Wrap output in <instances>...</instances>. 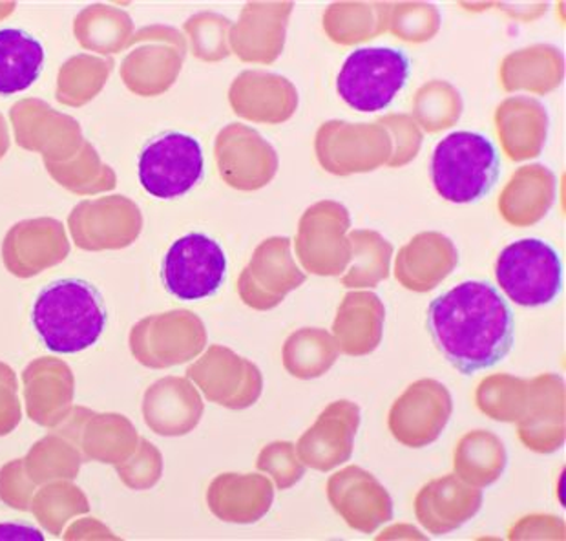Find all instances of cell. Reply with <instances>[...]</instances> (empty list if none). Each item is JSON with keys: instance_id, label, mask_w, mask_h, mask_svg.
I'll list each match as a JSON object with an SVG mask.
<instances>
[{"instance_id": "1", "label": "cell", "mask_w": 566, "mask_h": 541, "mask_svg": "<svg viewBox=\"0 0 566 541\" xmlns=\"http://www.w3.org/2000/svg\"><path fill=\"white\" fill-rule=\"evenodd\" d=\"M426 324L442 357L462 375L492 368L514 346L512 310L488 282L468 280L437 296Z\"/></svg>"}, {"instance_id": "2", "label": "cell", "mask_w": 566, "mask_h": 541, "mask_svg": "<svg viewBox=\"0 0 566 541\" xmlns=\"http://www.w3.org/2000/svg\"><path fill=\"white\" fill-rule=\"evenodd\" d=\"M32 322L50 352L59 355L84 352L105 332V299L86 280H57L39 293Z\"/></svg>"}, {"instance_id": "3", "label": "cell", "mask_w": 566, "mask_h": 541, "mask_svg": "<svg viewBox=\"0 0 566 541\" xmlns=\"http://www.w3.org/2000/svg\"><path fill=\"white\" fill-rule=\"evenodd\" d=\"M501 174L497 148L478 132H453L431 156V184L446 201L473 204L493 189Z\"/></svg>"}, {"instance_id": "4", "label": "cell", "mask_w": 566, "mask_h": 541, "mask_svg": "<svg viewBox=\"0 0 566 541\" xmlns=\"http://www.w3.org/2000/svg\"><path fill=\"white\" fill-rule=\"evenodd\" d=\"M411 63L402 50L360 48L346 59L336 90L358 112L384 111L405 89Z\"/></svg>"}, {"instance_id": "5", "label": "cell", "mask_w": 566, "mask_h": 541, "mask_svg": "<svg viewBox=\"0 0 566 541\" xmlns=\"http://www.w3.org/2000/svg\"><path fill=\"white\" fill-rule=\"evenodd\" d=\"M495 279L512 302L541 308L556 300L563 288V266L556 249L535 238L510 243L499 254Z\"/></svg>"}, {"instance_id": "6", "label": "cell", "mask_w": 566, "mask_h": 541, "mask_svg": "<svg viewBox=\"0 0 566 541\" xmlns=\"http://www.w3.org/2000/svg\"><path fill=\"white\" fill-rule=\"evenodd\" d=\"M128 342L137 363L153 370L172 368L203 352L207 330L192 311L174 310L137 322Z\"/></svg>"}, {"instance_id": "7", "label": "cell", "mask_w": 566, "mask_h": 541, "mask_svg": "<svg viewBox=\"0 0 566 541\" xmlns=\"http://www.w3.org/2000/svg\"><path fill=\"white\" fill-rule=\"evenodd\" d=\"M203 150L198 139L167 132L147 143L139 156V181L148 195L176 200L195 189L203 176Z\"/></svg>"}, {"instance_id": "8", "label": "cell", "mask_w": 566, "mask_h": 541, "mask_svg": "<svg viewBox=\"0 0 566 541\" xmlns=\"http://www.w3.org/2000/svg\"><path fill=\"white\" fill-rule=\"evenodd\" d=\"M126 48H132V52L123 59L119 74L132 94L154 97L167 92L178 80L185 42L172 28H143Z\"/></svg>"}, {"instance_id": "9", "label": "cell", "mask_w": 566, "mask_h": 541, "mask_svg": "<svg viewBox=\"0 0 566 541\" xmlns=\"http://www.w3.org/2000/svg\"><path fill=\"white\" fill-rule=\"evenodd\" d=\"M75 248L88 252L130 248L143 231L142 209L123 195L81 201L69 216Z\"/></svg>"}, {"instance_id": "10", "label": "cell", "mask_w": 566, "mask_h": 541, "mask_svg": "<svg viewBox=\"0 0 566 541\" xmlns=\"http://www.w3.org/2000/svg\"><path fill=\"white\" fill-rule=\"evenodd\" d=\"M227 258L220 243L201 232H190L172 243L163 260V284L176 299L201 300L220 290Z\"/></svg>"}, {"instance_id": "11", "label": "cell", "mask_w": 566, "mask_h": 541, "mask_svg": "<svg viewBox=\"0 0 566 541\" xmlns=\"http://www.w3.org/2000/svg\"><path fill=\"white\" fill-rule=\"evenodd\" d=\"M352 218L346 207L321 201L305 210L296 237V254L313 274L336 277L352 260V242L346 238Z\"/></svg>"}, {"instance_id": "12", "label": "cell", "mask_w": 566, "mask_h": 541, "mask_svg": "<svg viewBox=\"0 0 566 541\" xmlns=\"http://www.w3.org/2000/svg\"><path fill=\"white\" fill-rule=\"evenodd\" d=\"M10 122L17 145L41 154L44 164L66 162L84 143L77 119L35 97L17 101L10 108Z\"/></svg>"}, {"instance_id": "13", "label": "cell", "mask_w": 566, "mask_h": 541, "mask_svg": "<svg viewBox=\"0 0 566 541\" xmlns=\"http://www.w3.org/2000/svg\"><path fill=\"white\" fill-rule=\"evenodd\" d=\"M210 403L229 410H245L254 405L263 389L260 370L229 347L210 346L187 372Z\"/></svg>"}, {"instance_id": "14", "label": "cell", "mask_w": 566, "mask_h": 541, "mask_svg": "<svg viewBox=\"0 0 566 541\" xmlns=\"http://www.w3.org/2000/svg\"><path fill=\"white\" fill-rule=\"evenodd\" d=\"M451 412L453 403L444 384L422 378L411 384L391 406L389 431L405 447H430L444 431Z\"/></svg>"}, {"instance_id": "15", "label": "cell", "mask_w": 566, "mask_h": 541, "mask_svg": "<svg viewBox=\"0 0 566 541\" xmlns=\"http://www.w3.org/2000/svg\"><path fill=\"white\" fill-rule=\"evenodd\" d=\"M316 156L331 174L347 176L371 173L391 158V142L384 128L375 125H347L333 122L316 136Z\"/></svg>"}, {"instance_id": "16", "label": "cell", "mask_w": 566, "mask_h": 541, "mask_svg": "<svg viewBox=\"0 0 566 541\" xmlns=\"http://www.w3.org/2000/svg\"><path fill=\"white\" fill-rule=\"evenodd\" d=\"M70 254V240L55 218H32L10 227L2 242V262L17 279H33L63 263Z\"/></svg>"}, {"instance_id": "17", "label": "cell", "mask_w": 566, "mask_h": 541, "mask_svg": "<svg viewBox=\"0 0 566 541\" xmlns=\"http://www.w3.org/2000/svg\"><path fill=\"white\" fill-rule=\"evenodd\" d=\"M327 500L353 531L377 532L394 520V500L371 472L352 465L327 481Z\"/></svg>"}, {"instance_id": "18", "label": "cell", "mask_w": 566, "mask_h": 541, "mask_svg": "<svg viewBox=\"0 0 566 541\" xmlns=\"http://www.w3.org/2000/svg\"><path fill=\"white\" fill-rule=\"evenodd\" d=\"M55 430L80 448L83 459L114 467L125 461L139 441L136 426L122 414H95L83 406H74Z\"/></svg>"}, {"instance_id": "19", "label": "cell", "mask_w": 566, "mask_h": 541, "mask_svg": "<svg viewBox=\"0 0 566 541\" xmlns=\"http://www.w3.org/2000/svg\"><path fill=\"white\" fill-rule=\"evenodd\" d=\"M304 280L305 274L291 254V240L269 238L254 251L251 263L240 274L238 290L243 302L254 310H273L289 291L304 284Z\"/></svg>"}, {"instance_id": "20", "label": "cell", "mask_w": 566, "mask_h": 541, "mask_svg": "<svg viewBox=\"0 0 566 541\" xmlns=\"http://www.w3.org/2000/svg\"><path fill=\"white\" fill-rule=\"evenodd\" d=\"M214 154L221 178L238 190L262 189L279 170V154L247 126L223 128L216 137Z\"/></svg>"}, {"instance_id": "21", "label": "cell", "mask_w": 566, "mask_h": 541, "mask_svg": "<svg viewBox=\"0 0 566 541\" xmlns=\"http://www.w3.org/2000/svg\"><path fill=\"white\" fill-rule=\"evenodd\" d=\"M360 426V408L352 400L331 403L315 425L294 445L305 467L331 472L349 461Z\"/></svg>"}, {"instance_id": "22", "label": "cell", "mask_w": 566, "mask_h": 541, "mask_svg": "<svg viewBox=\"0 0 566 541\" xmlns=\"http://www.w3.org/2000/svg\"><path fill=\"white\" fill-rule=\"evenodd\" d=\"M483 490L453 474L431 479L415 498V516L433 537H444L472 521L483 507Z\"/></svg>"}, {"instance_id": "23", "label": "cell", "mask_w": 566, "mask_h": 541, "mask_svg": "<svg viewBox=\"0 0 566 541\" xmlns=\"http://www.w3.org/2000/svg\"><path fill=\"white\" fill-rule=\"evenodd\" d=\"M22 392L28 417L55 428L74 408V372L61 358H35L22 372Z\"/></svg>"}, {"instance_id": "24", "label": "cell", "mask_w": 566, "mask_h": 541, "mask_svg": "<svg viewBox=\"0 0 566 541\" xmlns=\"http://www.w3.org/2000/svg\"><path fill=\"white\" fill-rule=\"evenodd\" d=\"M565 386L557 375L530 381L528 405L517 420V436L535 454H554L565 445Z\"/></svg>"}, {"instance_id": "25", "label": "cell", "mask_w": 566, "mask_h": 541, "mask_svg": "<svg viewBox=\"0 0 566 541\" xmlns=\"http://www.w3.org/2000/svg\"><path fill=\"white\" fill-rule=\"evenodd\" d=\"M203 410L200 392L190 378H161L143 395V419L158 436H187L200 425Z\"/></svg>"}, {"instance_id": "26", "label": "cell", "mask_w": 566, "mask_h": 541, "mask_svg": "<svg viewBox=\"0 0 566 541\" xmlns=\"http://www.w3.org/2000/svg\"><path fill=\"white\" fill-rule=\"evenodd\" d=\"M274 501V485L260 474H221L207 490L212 514L226 523L251 526L268 514Z\"/></svg>"}, {"instance_id": "27", "label": "cell", "mask_w": 566, "mask_h": 541, "mask_svg": "<svg viewBox=\"0 0 566 541\" xmlns=\"http://www.w3.org/2000/svg\"><path fill=\"white\" fill-rule=\"evenodd\" d=\"M459 262L455 246L439 232H422L402 248L395 274L406 290L426 293L436 290Z\"/></svg>"}, {"instance_id": "28", "label": "cell", "mask_w": 566, "mask_h": 541, "mask_svg": "<svg viewBox=\"0 0 566 541\" xmlns=\"http://www.w3.org/2000/svg\"><path fill=\"white\" fill-rule=\"evenodd\" d=\"M556 200V176L543 165L523 167L504 187L499 209L515 227L534 226L545 218Z\"/></svg>"}, {"instance_id": "29", "label": "cell", "mask_w": 566, "mask_h": 541, "mask_svg": "<svg viewBox=\"0 0 566 541\" xmlns=\"http://www.w3.org/2000/svg\"><path fill=\"white\" fill-rule=\"evenodd\" d=\"M382 300L373 293H349L338 310L333 333L338 350L360 357L377 350L382 341Z\"/></svg>"}, {"instance_id": "30", "label": "cell", "mask_w": 566, "mask_h": 541, "mask_svg": "<svg viewBox=\"0 0 566 541\" xmlns=\"http://www.w3.org/2000/svg\"><path fill=\"white\" fill-rule=\"evenodd\" d=\"M499 134L504 153L510 159H523L539 156L545 147L546 114L535 101H506L497 116Z\"/></svg>"}, {"instance_id": "31", "label": "cell", "mask_w": 566, "mask_h": 541, "mask_svg": "<svg viewBox=\"0 0 566 541\" xmlns=\"http://www.w3.org/2000/svg\"><path fill=\"white\" fill-rule=\"evenodd\" d=\"M74 35L84 50L106 58L128 46L134 38V21L116 6H86L75 17Z\"/></svg>"}, {"instance_id": "32", "label": "cell", "mask_w": 566, "mask_h": 541, "mask_svg": "<svg viewBox=\"0 0 566 541\" xmlns=\"http://www.w3.org/2000/svg\"><path fill=\"white\" fill-rule=\"evenodd\" d=\"M509 462L501 437L490 430L468 431L457 445L453 468L457 478L478 489H486L503 476Z\"/></svg>"}, {"instance_id": "33", "label": "cell", "mask_w": 566, "mask_h": 541, "mask_svg": "<svg viewBox=\"0 0 566 541\" xmlns=\"http://www.w3.org/2000/svg\"><path fill=\"white\" fill-rule=\"evenodd\" d=\"M44 46L38 39L15 28L0 30V95L30 89L44 66Z\"/></svg>"}, {"instance_id": "34", "label": "cell", "mask_w": 566, "mask_h": 541, "mask_svg": "<svg viewBox=\"0 0 566 541\" xmlns=\"http://www.w3.org/2000/svg\"><path fill=\"white\" fill-rule=\"evenodd\" d=\"M53 181L77 196H95L116 189L117 174L103 164L99 153L84 139L77 154L61 164H44Z\"/></svg>"}, {"instance_id": "35", "label": "cell", "mask_w": 566, "mask_h": 541, "mask_svg": "<svg viewBox=\"0 0 566 541\" xmlns=\"http://www.w3.org/2000/svg\"><path fill=\"white\" fill-rule=\"evenodd\" d=\"M114 61L90 53H80L70 58L57 74L55 97L70 108H81L94 101L103 92L111 77Z\"/></svg>"}, {"instance_id": "36", "label": "cell", "mask_w": 566, "mask_h": 541, "mask_svg": "<svg viewBox=\"0 0 566 541\" xmlns=\"http://www.w3.org/2000/svg\"><path fill=\"white\" fill-rule=\"evenodd\" d=\"M83 454L69 437L55 428L39 439L24 458V467L35 485L50 483L59 479H75L80 476Z\"/></svg>"}, {"instance_id": "37", "label": "cell", "mask_w": 566, "mask_h": 541, "mask_svg": "<svg viewBox=\"0 0 566 541\" xmlns=\"http://www.w3.org/2000/svg\"><path fill=\"white\" fill-rule=\"evenodd\" d=\"M336 358L338 344L335 336L316 327L293 333L283 346V366L298 378L321 377Z\"/></svg>"}, {"instance_id": "38", "label": "cell", "mask_w": 566, "mask_h": 541, "mask_svg": "<svg viewBox=\"0 0 566 541\" xmlns=\"http://www.w3.org/2000/svg\"><path fill=\"white\" fill-rule=\"evenodd\" d=\"M32 514L52 537H61L64 526L75 516L90 512V501L83 490L70 479L44 483L33 495Z\"/></svg>"}, {"instance_id": "39", "label": "cell", "mask_w": 566, "mask_h": 541, "mask_svg": "<svg viewBox=\"0 0 566 541\" xmlns=\"http://www.w3.org/2000/svg\"><path fill=\"white\" fill-rule=\"evenodd\" d=\"M349 242L355 263L342 277V284L346 288H375L388 279L394 248L386 238L375 231H353Z\"/></svg>"}, {"instance_id": "40", "label": "cell", "mask_w": 566, "mask_h": 541, "mask_svg": "<svg viewBox=\"0 0 566 541\" xmlns=\"http://www.w3.org/2000/svg\"><path fill=\"white\" fill-rule=\"evenodd\" d=\"M530 381L493 375L479 384L475 403L479 410L490 419L501 423H517L528 405Z\"/></svg>"}, {"instance_id": "41", "label": "cell", "mask_w": 566, "mask_h": 541, "mask_svg": "<svg viewBox=\"0 0 566 541\" xmlns=\"http://www.w3.org/2000/svg\"><path fill=\"white\" fill-rule=\"evenodd\" d=\"M123 483L132 490H150L163 476V456L154 443L139 437L137 447L125 461L116 465Z\"/></svg>"}, {"instance_id": "42", "label": "cell", "mask_w": 566, "mask_h": 541, "mask_svg": "<svg viewBox=\"0 0 566 541\" xmlns=\"http://www.w3.org/2000/svg\"><path fill=\"white\" fill-rule=\"evenodd\" d=\"M256 468L273 479L279 490H287L304 478L305 465L300 461L293 443L276 441L258 454Z\"/></svg>"}, {"instance_id": "43", "label": "cell", "mask_w": 566, "mask_h": 541, "mask_svg": "<svg viewBox=\"0 0 566 541\" xmlns=\"http://www.w3.org/2000/svg\"><path fill=\"white\" fill-rule=\"evenodd\" d=\"M35 481L24 467V459H13L0 468V501L10 509L28 512L32 509Z\"/></svg>"}, {"instance_id": "44", "label": "cell", "mask_w": 566, "mask_h": 541, "mask_svg": "<svg viewBox=\"0 0 566 541\" xmlns=\"http://www.w3.org/2000/svg\"><path fill=\"white\" fill-rule=\"evenodd\" d=\"M21 419L22 406L15 372L8 364L0 363V437L15 431Z\"/></svg>"}, {"instance_id": "45", "label": "cell", "mask_w": 566, "mask_h": 541, "mask_svg": "<svg viewBox=\"0 0 566 541\" xmlns=\"http://www.w3.org/2000/svg\"><path fill=\"white\" fill-rule=\"evenodd\" d=\"M565 521L557 516L532 514L510 529L509 540H565Z\"/></svg>"}, {"instance_id": "46", "label": "cell", "mask_w": 566, "mask_h": 541, "mask_svg": "<svg viewBox=\"0 0 566 541\" xmlns=\"http://www.w3.org/2000/svg\"><path fill=\"white\" fill-rule=\"evenodd\" d=\"M221 21V17L210 15H196L187 21L185 24V32L189 33V38L192 39V50H195L196 58L207 59V61H212V59L218 58V39L214 35H218L216 32V24Z\"/></svg>"}, {"instance_id": "47", "label": "cell", "mask_w": 566, "mask_h": 541, "mask_svg": "<svg viewBox=\"0 0 566 541\" xmlns=\"http://www.w3.org/2000/svg\"><path fill=\"white\" fill-rule=\"evenodd\" d=\"M384 125L395 128V134H399V139L395 143V153L389 158V167H402L409 164L417 156L420 147V132L417 126L409 122L408 117H386Z\"/></svg>"}, {"instance_id": "48", "label": "cell", "mask_w": 566, "mask_h": 541, "mask_svg": "<svg viewBox=\"0 0 566 541\" xmlns=\"http://www.w3.org/2000/svg\"><path fill=\"white\" fill-rule=\"evenodd\" d=\"M10 131H8V123L4 116L0 114V159L4 158L8 150H10Z\"/></svg>"}, {"instance_id": "49", "label": "cell", "mask_w": 566, "mask_h": 541, "mask_svg": "<svg viewBox=\"0 0 566 541\" xmlns=\"http://www.w3.org/2000/svg\"><path fill=\"white\" fill-rule=\"evenodd\" d=\"M15 10V2H0V19L10 15Z\"/></svg>"}]
</instances>
